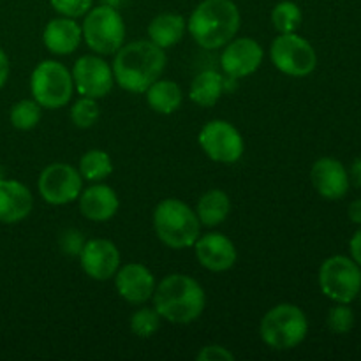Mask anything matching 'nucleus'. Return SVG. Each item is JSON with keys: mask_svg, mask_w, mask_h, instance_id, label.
Here are the masks:
<instances>
[{"mask_svg": "<svg viewBox=\"0 0 361 361\" xmlns=\"http://www.w3.org/2000/svg\"><path fill=\"white\" fill-rule=\"evenodd\" d=\"M168 55L152 41H133L115 53L111 69L115 83L129 94H145L154 81L162 78Z\"/></svg>", "mask_w": 361, "mask_h": 361, "instance_id": "1", "label": "nucleus"}, {"mask_svg": "<svg viewBox=\"0 0 361 361\" xmlns=\"http://www.w3.org/2000/svg\"><path fill=\"white\" fill-rule=\"evenodd\" d=\"M154 309L171 324L194 323L207 309V293L203 286L187 274H169L155 286Z\"/></svg>", "mask_w": 361, "mask_h": 361, "instance_id": "2", "label": "nucleus"}, {"mask_svg": "<svg viewBox=\"0 0 361 361\" xmlns=\"http://www.w3.org/2000/svg\"><path fill=\"white\" fill-rule=\"evenodd\" d=\"M242 14L233 0H201L187 18V32L197 46L214 51L236 37Z\"/></svg>", "mask_w": 361, "mask_h": 361, "instance_id": "3", "label": "nucleus"}, {"mask_svg": "<svg viewBox=\"0 0 361 361\" xmlns=\"http://www.w3.org/2000/svg\"><path fill=\"white\" fill-rule=\"evenodd\" d=\"M152 226L161 243L175 250L190 249L201 235L196 210L176 197L159 201L152 215Z\"/></svg>", "mask_w": 361, "mask_h": 361, "instance_id": "4", "label": "nucleus"}, {"mask_svg": "<svg viewBox=\"0 0 361 361\" xmlns=\"http://www.w3.org/2000/svg\"><path fill=\"white\" fill-rule=\"evenodd\" d=\"M309 334L307 314L295 303L271 307L259 323V337L274 351H291L298 348Z\"/></svg>", "mask_w": 361, "mask_h": 361, "instance_id": "5", "label": "nucleus"}, {"mask_svg": "<svg viewBox=\"0 0 361 361\" xmlns=\"http://www.w3.org/2000/svg\"><path fill=\"white\" fill-rule=\"evenodd\" d=\"M85 44L101 56L115 55L126 44V21L116 7L99 4L83 16L81 23Z\"/></svg>", "mask_w": 361, "mask_h": 361, "instance_id": "6", "label": "nucleus"}, {"mask_svg": "<svg viewBox=\"0 0 361 361\" xmlns=\"http://www.w3.org/2000/svg\"><path fill=\"white\" fill-rule=\"evenodd\" d=\"M30 94L42 109H60L67 106L74 94L71 69L59 60H42L30 74Z\"/></svg>", "mask_w": 361, "mask_h": 361, "instance_id": "7", "label": "nucleus"}, {"mask_svg": "<svg viewBox=\"0 0 361 361\" xmlns=\"http://www.w3.org/2000/svg\"><path fill=\"white\" fill-rule=\"evenodd\" d=\"M319 288L335 303H351L361 291V267L353 257L331 256L319 268Z\"/></svg>", "mask_w": 361, "mask_h": 361, "instance_id": "8", "label": "nucleus"}, {"mask_svg": "<svg viewBox=\"0 0 361 361\" xmlns=\"http://www.w3.org/2000/svg\"><path fill=\"white\" fill-rule=\"evenodd\" d=\"M270 60L279 73L291 78H305L317 67V53L305 37L293 34H277L270 44Z\"/></svg>", "mask_w": 361, "mask_h": 361, "instance_id": "9", "label": "nucleus"}, {"mask_svg": "<svg viewBox=\"0 0 361 361\" xmlns=\"http://www.w3.org/2000/svg\"><path fill=\"white\" fill-rule=\"evenodd\" d=\"M197 143L204 155L219 164H236L245 152L242 133L231 122L221 118L210 120L201 127Z\"/></svg>", "mask_w": 361, "mask_h": 361, "instance_id": "10", "label": "nucleus"}, {"mask_svg": "<svg viewBox=\"0 0 361 361\" xmlns=\"http://www.w3.org/2000/svg\"><path fill=\"white\" fill-rule=\"evenodd\" d=\"M37 189L42 200L51 207H63L78 201L83 190V178L74 166L53 162L41 171Z\"/></svg>", "mask_w": 361, "mask_h": 361, "instance_id": "11", "label": "nucleus"}, {"mask_svg": "<svg viewBox=\"0 0 361 361\" xmlns=\"http://www.w3.org/2000/svg\"><path fill=\"white\" fill-rule=\"evenodd\" d=\"M71 74H73L74 90L83 97H92L99 101L111 94L113 87H115L111 66L106 62L104 56L95 55V53L81 55L74 62Z\"/></svg>", "mask_w": 361, "mask_h": 361, "instance_id": "12", "label": "nucleus"}, {"mask_svg": "<svg viewBox=\"0 0 361 361\" xmlns=\"http://www.w3.org/2000/svg\"><path fill=\"white\" fill-rule=\"evenodd\" d=\"M221 49V69L229 80L250 76L259 69L264 59L263 46L252 37H233Z\"/></svg>", "mask_w": 361, "mask_h": 361, "instance_id": "13", "label": "nucleus"}, {"mask_svg": "<svg viewBox=\"0 0 361 361\" xmlns=\"http://www.w3.org/2000/svg\"><path fill=\"white\" fill-rule=\"evenodd\" d=\"M78 257H80L81 270L95 282L111 281L122 264L118 247L108 238L87 240Z\"/></svg>", "mask_w": 361, "mask_h": 361, "instance_id": "14", "label": "nucleus"}, {"mask_svg": "<svg viewBox=\"0 0 361 361\" xmlns=\"http://www.w3.org/2000/svg\"><path fill=\"white\" fill-rule=\"evenodd\" d=\"M113 281L120 298L130 305H145L150 302L157 286L155 275L143 263L120 264Z\"/></svg>", "mask_w": 361, "mask_h": 361, "instance_id": "15", "label": "nucleus"}, {"mask_svg": "<svg viewBox=\"0 0 361 361\" xmlns=\"http://www.w3.org/2000/svg\"><path fill=\"white\" fill-rule=\"evenodd\" d=\"M192 247L197 263L204 270L214 271V274L231 270L238 259V250H236L235 242L219 231L200 235V238L196 240Z\"/></svg>", "mask_w": 361, "mask_h": 361, "instance_id": "16", "label": "nucleus"}, {"mask_svg": "<svg viewBox=\"0 0 361 361\" xmlns=\"http://www.w3.org/2000/svg\"><path fill=\"white\" fill-rule=\"evenodd\" d=\"M310 182L321 197L330 201L342 200L351 185L345 166L334 157H321L314 162L310 169Z\"/></svg>", "mask_w": 361, "mask_h": 361, "instance_id": "17", "label": "nucleus"}, {"mask_svg": "<svg viewBox=\"0 0 361 361\" xmlns=\"http://www.w3.org/2000/svg\"><path fill=\"white\" fill-rule=\"evenodd\" d=\"M78 208L87 221L108 222L118 214L120 197L113 187L102 182H95L81 190L80 197H78Z\"/></svg>", "mask_w": 361, "mask_h": 361, "instance_id": "18", "label": "nucleus"}, {"mask_svg": "<svg viewBox=\"0 0 361 361\" xmlns=\"http://www.w3.org/2000/svg\"><path fill=\"white\" fill-rule=\"evenodd\" d=\"M81 41H83L81 25L74 18H51L42 30L44 48L56 56L73 55L81 46Z\"/></svg>", "mask_w": 361, "mask_h": 361, "instance_id": "19", "label": "nucleus"}, {"mask_svg": "<svg viewBox=\"0 0 361 361\" xmlns=\"http://www.w3.org/2000/svg\"><path fill=\"white\" fill-rule=\"evenodd\" d=\"M34 208V196L25 183L0 178V224H20Z\"/></svg>", "mask_w": 361, "mask_h": 361, "instance_id": "20", "label": "nucleus"}, {"mask_svg": "<svg viewBox=\"0 0 361 361\" xmlns=\"http://www.w3.org/2000/svg\"><path fill=\"white\" fill-rule=\"evenodd\" d=\"M187 34V20L178 13H161L147 27L148 41L162 49L178 44Z\"/></svg>", "mask_w": 361, "mask_h": 361, "instance_id": "21", "label": "nucleus"}, {"mask_svg": "<svg viewBox=\"0 0 361 361\" xmlns=\"http://www.w3.org/2000/svg\"><path fill=\"white\" fill-rule=\"evenodd\" d=\"M226 92V76L215 69L201 71L190 81L189 99L200 108H212L222 99Z\"/></svg>", "mask_w": 361, "mask_h": 361, "instance_id": "22", "label": "nucleus"}, {"mask_svg": "<svg viewBox=\"0 0 361 361\" xmlns=\"http://www.w3.org/2000/svg\"><path fill=\"white\" fill-rule=\"evenodd\" d=\"M145 99L152 111L159 113V115H173L182 108L183 92L176 81L159 78L147 88Z\"/></svg>", "mask_w": 361, "mask_h": 361, "instance_id": "23", "label": "nucleus"}, {"mask_svg": "<svg viewBox=\"0 0 361 361\" xmlns=\"http://www.w3.org/2000/svg\"><path fill=\"white\" fill-rule=\"evenodd\" d=\"M196 215L201 222V228H217L231 214V200L228 192L222 189H210L197 200Z\"/></svg>", "mask_w": 361, "mask_h": 361, "instance_id": "24", "label": "nucleus"}, {"mask_svg": "<svg viewBox=\"0 0 361 361\" xmlns=\"http://www.w3.org/2000/svg\"><path fill=\"white\" fill-rule=\"evenodd\" d=\"M78 171H80L81 178L87 182H104L113 173V159L109 157L108 152L101 150V148H92L80 157Z\"/></svg>", "mask_w": 361, "mask_h": 361, "instance_id": "25", "label": "nucleus"}, {"mask_svg": "<svg viewBox=\"0 0 361 361\" xmlns=\"http://www.w3.org/2000/svg\"><path fill=\"white\" fill-rule=\"evenodd\" d=\"M270 20L277 34H293L302 27V7L293 0H281L271 9Z\"/></svg>", "mask_w": 361, "mask_h": 361, "instance_id": "26", "label": "nucleus"}, {"mask_svg": "<svg viewBox=\"0 0 361 361\" xmlns=\"http://www.w3.org/2000/svg\"><path fill=\"white\" fill-rule=\"evenodd\" d=\"M42 118V108L34 99H21L11 108V126L18 130H32L39 126Z\"/></svg>", "mask_w": 361, "mask_h": 361, "instance_id": "27", "label": "nucleus"}, {"mask_svg": "<svg viewBox=\"0 0 361 361\" xmlns=\"http://www.w3.org/2000/svg\"><path fill=\"white\" fill-rule=\"evenodd\" d=\"M69 116L73 126L78 127V129H90V127H94L99 122V116H101L97 99L80 95V99L71 106Z\"/></svg>", "mask_w": 361, "mask_h": 361, "instance_id": "28", "label": "nucleus"}, {"mask_svg": "<svg viewBox=\"0 0 361 361\" xmlns=\"http://www.w3.org/2000/svg\"><path fill=\"white\" fill-rule=\"evenodd\" d=\"M162 317L159 316V312L152 307H140L136 312L130 316L129 326L130 331L136 335L137 338H150L161 328Z\"/></svg>", "mask_w": 361, "mask_h": 361, "instance_id": "29", "label": "nucleus"}, {"mask_svg": "<svg viewBox=\"0 0 361 361\" xmlns=\"http://www.w3.org/2000/svg\"><path fill=\"white\" fill-rule=\"evenodd\" d=\"M326 324L334 334H349L355 326V312L349 307V303H337L335 307H331L326 317Z\"/></svg>", "mask_w": 361, "mask_h": 361, "instance_id": "30", "label": "nucleus"}, {"mask_svg": "<svg viewBox=\"0 0 361 361\" xmlns=\"http://www.w3.org/2000/svg\"><path fill=\"white\" fill-rule=\"evenodd\" d=\"M49 6L59 16L78 20V18H83L94 7V0H49Z\"/></svg>", "mask_w": 361, "mask_h": 361, "instance_id": "31", "label": "nucleus"}, {"mask_svg": "<svg viewBox=\"0 0 361 361\" xmlns=\"http://www.w3.org/2000/svg\"><path fill=\"white\" fill-rule=\"evenodd\" d=\"M85 236L80 229L76 228H67L60 233L59 236V249L63 256H69V257H78L80 256L81 249L85 245Z\"/></svg>", "mask_w": 361, "mask_h": 361, "instance_id": "32", "label": "nucleus"}, {"mask_svg": "<svg viewBox=\"0 0 361 361\" xmlns=\"http://www.w3.org/2000/svg\"><path fill=\"white\" fill-rule=\"evenodd\" d=\"M197 361H233L235 353L229 351L228 348L221 344H208L201 348V351L196 355Z\"/></svg>", "mask_w": 361, "mask_h": 361, "instance_id": "33", "label": "nucleus"}, {"mask_svg": "<svg viewBox=\"0 0 361 361\" xmlns=\"http://www.w3.org/2000/svg\"><path fill=\"white\" fill-rule=\"evenodd\" d=\"M9 74H11L9 56H7V53L0 48V90L6 87L7 80H9Z\"/></svg>", "mask_w": 361, "mask_h": 361, "instance_id": "34", "label": "nucleus"}, {"mask_svg": "<svg viewBox=\"0 0 361 361\" xmlns=\"http://www.w3.org/2000/svg\"><path fill=\"white\" fill-rule=\"evenodd\" d=\"M349 252L351 257L361 267V228L353 235L351 242H349Z\"/></svg>", "mask_w": 361, "mask_h": 361, "instance_id": "35", "label": "nucleus"}, {"mask_svg": "<svg viewBox=\"0 0 361 361\" xmlns=\"http://www.w3.org/2000/svg\"><path fill=\"white\" fill-rule=\"evenodd\" d=\"M349 182L355 187H360L361 189V157L356 159L351 164V169H349Z\"/></svg>", "mask_w": 361, "mask_h": 361, "instance_id": "36", "label": "nucleus"}, {"mask_svg": "<svg viewBox=\"0 0 361 361\" xmlns=\"http://www.w3.org/2000/svg\"><path fill=\"white\" fill-rule=\"evenodd\" d=\"M348 215L351 219V222L361 226V200H355L348 208Z\"/></svg>", "mask_w": 361, "mask_h": 361, "instance_id": "37", "label": "nucleus"}, {"mask_svg": "<svg viewBox=\"0 0 361 361\" xmlns=\"http://www.w3.org/2000/svg\"><path fill=\"white\" fill-rule=\"evenodd\" d=\"M126 2V0H102V4H106V6H111V7H116V9H120V6Z\"/></svg>", "mask_w": 361, "mask_h": 361, "instance_id": "38", "label": "nucleus"}, {"mask_svg": "<svg viewBox=\"0 0 361 361\" xmlns=\"http://www.w3.org/2000/svg\"><path fill=\"white\" fill-rule=\"evenodd\" d=\"M358 296H360V298H361V291H360V295H358Z\"/></svg>", "mask_w": 361, "mask_h": 361, "instance_id": "39", "label": "nucleus"}]
</instances>
